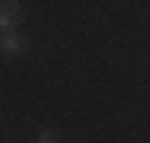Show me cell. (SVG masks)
Wrapping results in <instances>:
<instances>
[{"mask_svg": "<svg viewBox=\"0 0 150 143\" xmlns=\"http://www.w3.org/2000/svg\"><path fill=\"white\" fill-rule=\"evenodd\" d=\"M35 140L38 143H58V140H64V137H61L58 127H42V130L35 134Z\"/></svg>", "mask_w": 150, "mask_h": 143, "instance_id": "3", "label": "cell"}, {"mask_svg": "<svg viewBox=\"0 0 150 143\" xmlns=\"http://www.w3.org/2000/svg\"><path fill=\"white\" fill-rule=\"evenodd\" d=\"M26 48H29V38H26L19 29L0 32V57H19Z\"/></svg>", "mask_w": 150, "mask_h": 143, "instance_id": "1", "label": "cell"}, {"mask_svg": "<svg viewBox=\"0 0 150 143\" xmlns=\"http://www.w3.org/2000/svg\"><path fill=\"white\" fill-rule=\"evenodd\" d=\"M23 26V3L19 0H0V32H13Z\"/></svg>", "mask_w": 150, "mask_h": 143, "instance_id": "2", "label": "cell"}]
</instances>
